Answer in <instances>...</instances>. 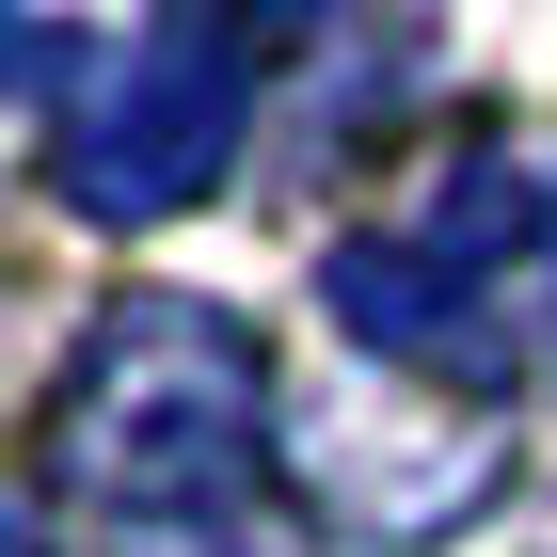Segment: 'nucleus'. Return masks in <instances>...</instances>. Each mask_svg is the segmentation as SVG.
Returning a JSON list of instances; mask_svg holds the SVG:
<instances>
[{"mask_svg":"<svg viewBox=\"0 0 557 557\" xmlns=\"http://www.w3.org/2000/svg\"><path fill=\"white\" fill-rule=\"evenodd\" d=\"M0 557H16V542H0Z\"/></svg>","mask_w":557,"mask_h":557,"instance_id":"obj_1","label":"nucleus"}]
</instances>
